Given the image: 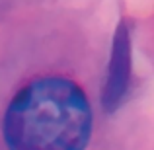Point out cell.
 Wrapping results in <instances>:
<instances>
[{
	"mask_svg": "<svg viewBox=\"0 0 154 150\" xmlns=\"http://www.w3.org/2000/svg\"><path fill=\"white\" fill-rule=\"evenodd\" d=\"M2 131L8 150H84L92 107L76 82L39 76L12 98Z\"/></svg>",
	"mask_w": 154,
	"mask_h": 150,
	"instance_id": "6da1fadb",
	"label": "cell"
},
{
	"mask_svg": "<svg viewBox=\"0 0 154 150\" xmlns=\"http://www.w3.org/2000/svg\"><path fill=\"white\" fill-rule=\"evenodd\" d=\"M129 80H131V35H129L127 23L119 22L115 35H113L107 80H105L102 94V103L105 111L113 113L121 105L129 90Z\"/></svg>",
	"mask_w": 154,
	"mask_h": 150,
	"instance_id": "7a4b0ae2",
	"label": "cell"
}]
</instances>
